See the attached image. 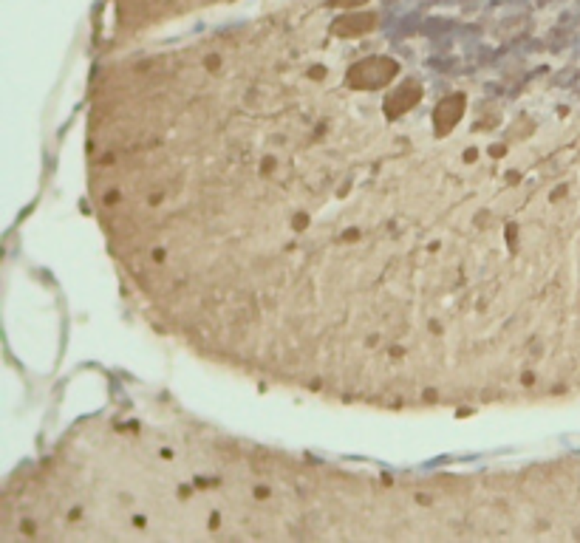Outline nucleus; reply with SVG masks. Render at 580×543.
I'll return each instance as SVG.
<instances>
[{
	"instance_id": "f257e3e1",
	"label": "nucleus",
	"mask_w": 580,
	"mask_h": 543,
	"mask_svg": "<svg viewBox=\"0 0 580 543\" xmlns=\"http://www.w3.org/2000/svg\"><path fill=\"white\" fill-rule=\"evenodd\" d=\"M396 74V65L385 57H371L366 62L354 65L348 71V83L354 88H377V85H385L391 77Z\"/></svg>"
},
{
	"instance_id": "f03ea898",
	"label": "nucleus",
	"mask_w": 580,
	"mask_h": 543,
	"mask_svg": "<svg viewBox=\"0 0 580 543\" xmlns=\"http://www.w3.org/2000/svg\"><path fill=\"white\" fill-rule=\"evenodd\" d=\"M374 26V17L371 15H351L345 20L337 23V34L343 37H354V34H362V31H368Z\"/></svg>"
},
{
	"instance_id": "7ed1b4c3",
	"label": "nucleus",
	"mask_w": 580,
	"mask_h": 543,
	"mask_svg": "<svg viewBox=\"0 0 580 543\" xmlns=\"http://www.w3.org/2000/svg\"><path fill=\"white\" fill-rule=\"evenodd\" d=\"M334 6H359V3H366V0H331Z\"/></svg>"
}]
</instances>
